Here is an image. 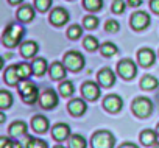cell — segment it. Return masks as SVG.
Listing matches in <instances>:
<instances>
[{"mask_svg":"<svg viewBox=\"0 0 159 148\" xmlns=\"http://www.w3.org/2000/svg\"><path fill=\"white\" fill-rule=\"evenodd\" d=\"M24 34H25V28H22L17 24H13V25H8L5 28L2 39H3V44L7 47H16V45L20 44Z\"/></svg>","mask_w":159,"mask_h":148,"instance_id":"6da1fadb","label":"cell"},{"mask_svg":"<svg viewBox=\"0 0 159 148\" xmlns=\"http://www.w3.org/2000/svg\"><path fill=\"white\" fill-rule=\"evenodd\" d=\"M17 86H19V94H20V97H22V100L25 103L31 105V103H34L38 100V87H36V84L33 81L25 78V80H20Z\"/></svg>","mask_w":159,"mask_h":148,"instance_id":"7a4b0ae2","label":"cell"},{"mask_svg":"<svg viewBox=\"0 0 159 148\" xmlns=\"http://www.w3.org/2000/svg\"><path fill=\"white\" fill-rule=\"evenodd\" d=\"M131 108H133V112L136 117L145 119V117H150V114L153 112V101L147 97H137L133 101Z\"/></svg>","mask_w":159,"mask_h":148,"instance_id":"3957f363","label":"cell"},{"mask_svg":"<svg viewBox=\"0 0 159 148\" xmlns=\"http://www.w3.org/2000/svg\"><path fill=\"white\" fill-rule=\"evenodd\" d=\"M92 148H114V136L112 132H109L108 129H102V131H97L94 136H92Z\"/></svg>","mask_w":159,"mask_h":148,"instance_id":"277c9868","label":"cell"},{"mask_svg":"<svg viewBox=\"0 0 159 148\" xmlns=\"http://www.w3.org/2000/svg\"><path fill=\"white\" fill-rule=\"evenodd\" d=\"M64 65L72 72H80L84 67V56L80 52H67L64 55Z\"/></svg>","mask_w":159,"mask_h":148,"instance_id":"5b68a950","label":"cell"},{"mask_svg":"<svg viewBox=\"0 0 159 148\" xmlns=\"http://www.w3.org/2000/svg\"><path fill=\"white\" fill-rule=\"evenodd\" d=\"M117 72L123 80H133L137 73V65L134 64V61L126 58V59H122L117 64Z\"/></svg>","mask_w":159,"mask_h":148,"instance_id":"8992f818","label":"cell"},{"mask_svg":"<svg viewBox=\"0 0 159 148\" xmlns=\"http://www.w3.org/2000/svg\"><path fill=\"white\" fill-rule=\"evenodd\" d=\"M39 103L44 109H53L58 105V95L55 94L53 89H47L41 94L39 97Z\"/></svg>","mask_w":159,"mask_h":148,"instance_id":"52a82bcc","label":"cell"},{"mask_svg":"<svg viewBox=\"0 0 159 148\" xmlns=\"http://www.w3.org/2000/svg\"><path fill=\"white\" fill-rule=\"evenodd\" d=\"M103 106H105V109H106L108 112L116 114V112H119V111L123 108V100H122L119 95L112 94V95H108V97L103 100Z\"/></svg>","mask_w":159,"mask_h":148,"instance_id":"ba28073f","label":"cell"},{"mask_svg":"<svg viewBox=\"0 0 159 148\" xmlns=\"http://www.w3.org/2000/svg\"><path fill=\"white\" fill-rule=\"evenodd\" d=\"M81 94H83V97H84L86 100L94 101V100H97V98L100 97V87H98L97 83H94V81H88V83L83 84V87H81Z\"/></svg>","mask_w":159,"mask_h":148,"instance_id":"9c48e42d","label":"cell"},{"mask_svg":"<svg viewBox=\"0 0 159 148\" xmlns=\"http://www.w3.org/2000/svg\"><path fill=\"white\" fill-rule=\"evenodd\" d=\"M131 25L134 30H143L150 25V16L143 11H137L131 16Z\"/></svg>","mask_w":159,"mask_h":148,"instance_id":"30bf717a","label":"cell"},{"mask_svg":"<svg viewBox=\"0 0 159 148\" xmlns=\"http://www.w3.org/2000/svg\"><path fill=\"white\" fill-rule=\"evenodd\" d=\"M69 13L64 10V8H55L52 13H50V22L56 27H61L64 24L69 22Z\"/></svg>","mask_w":159,"mask_h":148,"instance_id":"8fae6325","label":"cell"},{"mask_svg":"<svg viewBox=\"0 0 159 148\" xmlns=\"http://www.w3.org/2000/svg\"><path fill=\"white\" fill-rule=\"evenodd\" d=\"M97 78H98V83H100L102 86L109 87V86H112V84L116 83V73H114L109 67H105V69H102V70L98 72Z\"/></svg>","mask_w":159,"mask_h":148,"instance_id":"7c38bea8","label":"cell"},{"mask_svg":"<svg viewBox=\"0 0 159 148\" xmlns=\"http://www.w3.org/2000/svg\"><path fill=\"white\" fill-rule=\"evenodd\" d=\"M52 136L58 142H62L66 139H70V128H69V125H66V123H56L53 126V129H52Z\"/></svg>","mask_w":159,"mask_h":148,"instance_id":"4fadbf2b","label":"cell"},{"mask_svg":"<svg viewBox=\"0 0 159 148\" xmlns=\"http://www.w3.org/2000/svg\"><path fill=\"white\" fill-rule=\"evenodd\" d=\"M137 59H139V64H140V65L150 67V65L154 64L156 56H154V52H153L151 48H142V50H139V53H137Z\"/></svg>","mask_w":159,"mask_h":148,"instance_id":"5bb4252c","label":"cell"},{"mask_svg":"<svg viewBox=\"0 0 159 148\" xmlns=\"http://www.w3.org/2000/svg\"><path fill=\"white\" fill-rule=\"evenodd\" d=\"M67 109L72 115H83L88 109V105L83 101V100H80V98H73L69 101L67 105Z\"/></svg>","mask_w":159,"mask_h":148,"instance_id":"9a60e30c","label":"cell"},{"mask_svg":"<svg viewBox=\"0 0 159 148\" xmlns=\"http://www.w3.org/2000/svg\"><path fill=\"white\" fill-rule=\"evenodd\" d=\"M38 50H39V47H38V44H36L34 41H27V42H24V44L20 45V55H22L25 59L33 58V56L38 53Z\"/></svg>","mask_w":159,"mask_h":148,"instance_id":"2e32d148","label":"cell"},{"mask_svg":"<svg viewBox=\"0 0 159 148\" xmlns=\"http://www.w3.org/2000/svg\"><path fill=\"white\" fill-rule=\"evenodd\" d=\"M66 69L67 67L64 65V62L62 64L61 62H53L50 65V69H48L52 80H62V78H66Z\"/></svg>","mask_w":159,"mask_h":148,"instance_id":"e0dca14e","label":"cell"},{"mask_svg":"<svg viewBox=\"0 0 159 148\" xmlns=\"http://www.w3.org/2000/svg\"><path fill=\"white\" fill-rule=\"evenodd\" d=\"M33 17H34V10H33V7H30V5H22L19 10H17V19L20 20V22H31L33 20Z\"/></svg>","mask_w":159,"mask_h":148,"instance_id":"ac0fdd59","label":"cell"},{"mask_svg":"<svg viewBox=\"0 0 159 148\" xmlns=\"http://www.w3.org/2000/svg\"><path fill=\"white\" fill-rule=\"evenodd\" d=\"M31 128H33L36 132H39V134L45 132V131L48 129V120H47V117H44V115H36V117H33V120H31Z\"/></svg>","mask_w":159,"mask_h":148,"instance_id":"d6986e66","label":"cell"},{"mask_svg":"<svg viewBox=\"0 0 159 148\" xmlns=\"http://www.w3.org/2000/svg\"><path fill=\"white\" fill-rule=\"evenodd\" d=\"M10 136L13 137H20V136H25L28 128H27V123L22 122V120H17V122H13L11 126H10Z\"/></svg>","mask_w":159,"mask_h":148,"instance_id":"ffe728a7","label":"cell"},{"mask_svg":"<svg viewBox=\"0 0 159 148\" xmlns=\"http://www.w3.org/2000/svg\"><path fill=\"white\" fill-rule=\"evenodd\" d=\"M5 81L11 86L14 84H19L20 81V77H19V72H17V65H10L7 70H5Z\"/></svg>","mask_w":159,"mask_h":148,"instance_id":"44dd1931","label":"cell"},{"mask_svg":"<svg viewBox=\"0 0 159 148\" xmlns=\"http://www.w3.org/2000/svg\"><path fill=\"white\" fill-rule=\"evenodd\" d=\"M31 65H33V73H34L36 77H42L44 73L47 72V69H48L47 61H45L44 58H36Z\"/></svg>","mask_w":159,"mask_h":148,"instance_id":"7402d4cb","label":"cell"},{"mask_svg":"<svg viewBox=\"0 0 159 148\" xmlns=\"http://www.w3.org/2000/svg\"><path fill=\"white\" fill-rule=\"evenodd\" d=\"M156 139H157V132H156V131L145 129V131L140 132V142H142V145H145V146L154 145V143H156Z\"/></svg>","mask_w":159,"mask_h":148,"instance_id":"603a6c76","label":"cell"},{"mask_svg":"<svg viewBox=\"0 0 159 148\" xmlns=\"http://www.w3.org/2000/svg\"><path fill=\"white\" fill-rule=\"evenodd\" d=\"M159 86V81L154 78V77H151V75H145L143 78H142V81H140V87L143 89V91H153V89H156Z\"/></svg>","mask_w":159,"mask_h":148,"instance_id":"cb8c5ba5","label":"cell"},{"mask_svg":"<svg viewBox=\"0 0 159 148\" xmlns=\"http://www.w3.org/2000/svg\"><path fill=\"white\" fill-rule=\"evenodd\" d=\"M88 146V142L83 136L80 134H73L70 136V140H69V148H86Z\"/></svg>","mask_w":159,"mask_h":148,"instance_id":"d4e9b609","label":"cell"},{"mask_svg":"<svg viewBox=\"0 0 159 148\" xmlns=\"http://www.w3.org/2000/svg\"><path fill=\"white\" fill-rule=\"evenodd\" d=\"M17 72H19L20 80H25L33 73V65L27 64V62H20V64H17Z\"/></svg>","mask_w":159,"mask_h":148,"instance_id":"484cf974","label":"cell"},{"mask_svg":"<svg viewBox=\"0 0 159 148\" xmlns=\"http://www.w3.org/2000/svg\"><path fill=\"white\" fill-rule=\"evenodd\" d=\"M11 103H13V95L8 91H5V89L0 91V108L7 109V108L11 106Z\"/></svg>","mask_w":159,"mask_h":148,"instance_id":"4316f807","label":"cell"},{"mask_svg":"<svg viewBox=\"0 0 159 148\" xmlns=\"http://www.w3.org/2000/svg\"><path fill=\"white\" fill-rule=\"evenodd\" d=\"M100 52L103 56H114L117 53V47L112 44V42H105L100 45Z\"/></svg>","mask_w":159,"mask_h":148,"instance_id":"83f0119b","label":"cell"},{"mask_svg":"<svg viewBox=\"0 0 159 148\" xmlns=\"http://www.w3.org/2000/svg\"><path fill=\"white\" fill-rule=\"evenodd\" d=\"M73 91H75V87H73V83L72 81H62L59 84V94L62 97H70L73 94Z\"/></svg>","mask_w":159,"mask_h":148,"instance_id":"f1b7e54d","label":"cell"},{"mask_svg":"<svg viewBox=\"0 0 159 148\" xmlns=\"http://www.w3.org/2000/svg\"><path fill=\"white\" fill-rule=\"evenodd\" d=\"M84 8L89 11H98L103 8V0H83Z\"/></svg>","mask_w":159,"mask_h":148,"instance_id":"f546056e","label":"cell"},{"mask_svg":"<svg viewBox=\"0 0 159 148\" xmlns=\"http://www.w3.org/2000/svg\"><path fill=\"white\" fill-rule=\"evenodd\" d=\"M83 45H84V48H86V50H89V52H95V50L100 47V44H98L97 38H94V36H88V38L84 39Z\"/></svg>","mask_w":159,"mask_h":148,"instance_id":"4dcf8cb0","label":"cell"},{"mask_svg":"<svg viewBox=\"0 0 159 148\" xmlns=\"http://www.w3.org/2000/svg\"><path fill=\"white\" fill-rule=\"evenodd\" d=\"M25 148H48L47 142L45 140H41V139H34V137H30L27 140V145Z\"/></svg>","mask_w":159,"mask_h":148,"instance_id":"1f68e13d","label":"cell"},{"mask_svg":"<svg viewBox=\"0 0 159 148\" xmlns=\"http://www.w3.org/2000/svg\"><path fill=\"white\" fill-rule=\"evenodd\" d=\"M81 34H83V28L80 25H70L67 30L69 39H78V38H81Z\"/></svg>","mask_w":159,"mask_h":148,"instance_id":"d6a6232c","label":"cell"},{"mask_svg":"<svg viewBox=\"0 0 159 148\" xmlns=\"http://www.w3.org/2000/svg\"><path fill=\"white\" fill-rule=\"evenodd\" d=\"M0 148H22L17 140H10L8 137H0Z\"/></svg>","mask_w":159,"mask_h":148,"instance_id":"836d02e7","label":"cell"},{"mask_svg":"<svg viewBox=\"0 0 159 148\" xmlns=\"http://www.w3.org/2000/svg\"><path fill=\"white\" fill-rule=\"evenodd\" d=\"M98 22H100L98 17H95V16H86L84 20H83V25H84L88 30H94V28H97Z\"/></svg>","mask_w":159,"mask_h":148,"instance_id":"e575fe53","label":"cell"},{"mask_svg":"<svg viewBox=\"0 0 159 148\" xmlns=\"http://www.w3.org/2000/svg\"><path fill=\"white\" fill-rule=\"evenodd\" d=\"M52 5V0H34V8L41 13H45Z\"/></svg>","mask_w":159,"mask_h":148,"instance_id":"d590c367","label":"cell"},{"mask_svg":"<svg viewBox=\"0 0 159 148\" xmlns=\"http://www.w3.org/2000/svg\"><path fill=\"white\" fill-rule=\"evenodd\" d=\"M111 10H112V13H116V14H122V13L125 11V2H123V0H114Z\"/></svg>","mask_w":159,"mask_h":148,"instance_id":"8d00e7d4","label":"cell"},{"mask_svg":"<svg viewBox=\"0 0 159 148\" xmlns=\"http://www.w3.org/2000/svg\"><path fill=\"white\" fill-rule=\"evenodd\" d=\"M105 28H106V31H112V33H116V31H119V22H117V20L109 19V20L106 22Z\"/></svg>","mask_w":159,"mask_h":148,"instance_id":"74e56055","label":"cell"},{"mask_svg":"<svg viewBox=\"0 0 159 148\" xmlns=\"http://www.w3.org/2000/svg\"><path fill=\"white\" fill-rule=\"evenodd\" d=\"M150 8L159 14V0H150Z\"/></svg>","mask_w":159,"mask_h":148,"instance_id":"f35d334b","label":"cell"},{"mask_svg":"<svg viewBox=\"0 0 159 148\" xmlns=\"http://www.w3.org/2000/svg\"><path fill=\"white\" fill-rule=\"evenodd\" d=\"M119 148H139V146H137V145H134V143H131V142H126V143L120 145Z\"/></svg>","mask_w":159,"mask_h":148,"instance_id":"ab89813d","label":"cell"},{"mask_svg":"<svg viewBox=\"0 0 159 148\" xmlns=\"http://www.w3.org/2000/svg\"><path fill=\"white\" fill-rule=\"evenodd\" d=\"M128 3H129L131 7H139V5L142 3V0H128Z\"/></svg>","mask_w":159,"mask_h":148,"instance_id":"60d3db41","label":"cell"},{"mask_svg":"<svg viewBox=\"0 0 159 148\" xmlns=\"http://www.w3.org/2000/svg\"><path fill=\"white\" fill-rule=\"evenodd\" d=\"M20 2H22V0H10L11 5H17V3H20Z\"/></svg>","mask_w":159,"mask_h":148,"instance_id":"b9f144b4","label":"cell"},{"mask_svg":"<svg viewBox=\"0 0 159 148\" xmlns=\"http://www.w3.org/2000/svg\"><path fill=\"white\" fill-rule=\"evenodd\" d=\"M3 122H5V115L0 114V123H3Z\"/></svg>","mask_w":159,"mask_h":148,"instance_id":"7bdbcfd3","label":"cell"},{"mask_svg":"<svg viewBox=\"0 0 159 148\" xmlns=\"http://www.w3.org/2000/svg\"><path fill=\"white\" fill-rule=\"evenodd\" d=\"M53 148H64L62 145H56V146H53Z\"/></svg>","mask_w":159,"mask_h":148,"instance_id":"ee69618b","label":"cell"},{"mask_svg":"<svg viewBox=\"0 0 159 148\" xmlns=\"http://www.w3.org/2000/svg\"><path fill=\"white\" fill-rule=\"evenodd\" d=\"M154 148H159V142H156V143H154Z\"/></svg>","mask_w":159,"mask_h":148,"instance_id":"f6af8a7d","label":"cell"},{"mask_svg":"<svg viewBox=\"0 0 159 148\" xmlns=\"http://www.w3.org/2000/svg\"><path fill=\"white\" fill-rule=\"evenodd\" d=\"M156 132H157V136H159V123H157V128H156Z\"/></svg>","mask_w":159,"mask_h":148,"instance_id":"bcb514c9","label":"cell"}]
</instances>
